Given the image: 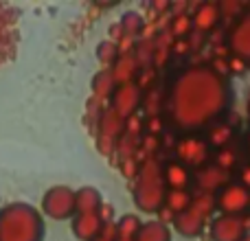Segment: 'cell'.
Masks as SVG:
<instances>
[{
    "label": "cell",
    "mask_w": 250,
    "mask_h": 241,
    "mask_svg": "<svg viewBox=\"0 0 250 241\" xmlns=\"http://www.w3.org/2000/svg\"><path fill=\"white\" fill-rule=\"evenodd\" d=\"M230 103V88L226 79L208 66H191L173 77L165 110L171 125L180 132H198L211 127Z\"/></svg>",
    "instance_id": "cell-1"
},
{
    "label": "cell",
    "mask_w": 250,
    "mask_h": 241,
    "mask_svg": "<svg viewBox=\"0 0 250 241\" xmlns=\"http://www.w3.org/2000/svg\"><path fill=\"white\" fill-rule=\"evenodd\" d=\"M42 215L29 204H9L0 211V241H42Z\"/></svg>",
    "instance_id": "cell-2"
},
{
    "label": "cell",
    "mask_w": 250,
    "mask_h": 241,
    "mask_svg": "<svg viewBox=\"0 0 250 241\" xmlns=\"http://www.w3.org/2000/svg\"><path fill=\"white\" fill-rule=\"evenodd\" d=\"M167 186L163 180V162L154 156L143 160V164L136 171L134 182V202L145 213H160L165 206Z\"/></svg>",
    "instance_id": "cell-3"
},
{
    "label": "cell",
    "mask_w": 250,
    "mask_h": 241,
    "mask_svg": "<svg viewBox=\"0 0 250 241\" xmlns=\"http://www.w3.org/2000/svg\"><path fill=\"white\" fill-rule=\"evenodd\" d=\"M213 211H215V198L211 193H198L191 198V204L185 211L173 215V226L185 237H198Z\"/></svg>",
    "instance_id": "cell-4"
},
{
    "label": "cell",
    "mask_w": 250,
    "mask_h": 241,
    "mask_svg": "<svg viewBox=\"0 0 250 241\" xmlns=\"http://www.w3.org/2000/svg\"><path fill=\"white\" fill-rule=\"evenodd\" d=\"M215 208H220L222 215H244L250 208V191L239 182H229L215 195Z\"/></svg>",
    "instance_id": "cell-5"
},
{
    "label": "cell",
    "mask_w": 250,
    "mask_h": 241,
    "mask_svg": "<svg viewBox=\"0 0 250 241\" xmlns=\"http://www.w3.org/2000/svg\"><path fill=\"white\" fill-rule=\"evenodd\" d=\"M42 211L51 220H68L75 215V191L68 186H53L42 198Z\"/></svg>",
    "instance_id": "cell-6"
},
{
    "label": "cell",
    "mask_w": 250,
    "mask_h": 241,
    "mask_svg": "<svg viewBox=\"0 0 250 241\" xmlns=\"http://www.w3.org/2000/svg\"><path fill=\"white\" fill-rule=\"evenodd\" d=\"M176 156H178V162L185 164L187 169L191 167L202 169L208 160V142L204 138L195 136V134H189V136L178 141Z\"/></svg>",
    "instance_id": "cell-7"
},
{
    "label": "cell",
    "mask_w": 250,
    "mask_h": 241,
    "mask_svg": "<svg viewBox=\"0 0 250 241\" xmlns=\"http://www.w3.org/2000/svg\"><path fill=\"white\" fill-rule=\"evenodd\" d=\"M248 235V224L242 215H220L211 224L213 241H242Z\"/></svg>",
    "instance_id": "cell-8"
},
{
    "label": "cell",
    "mask_w": 250,
    "mask_h": 241,
    "mask_svg": "<svg viewBox=\"0 0 250 241\" xmlns=\"http://www.w3.org/2000/svg\"><path fill=\"white\" fill-rule=\"evenodd\" d=\"M141 99H143V92H141V88H138L136 83L117 86L114 88V92L110 95V101H112L110 110L125 120V119H129L134 112H136V108L141 105Z\"/></svg>",
    "instance_id": "cell-9"
},
{
    "label": "cell",
    "mask_w": 250,
    "mask_h": 241,
    "mask_svg": "<svg viewBox=\"0 0 250 241\" xmlns=\"http://www.w3.org/2000/svg\"><path fill=\"white\" fill-rule=\"evenodd\" d=\"M229 48L233 51V57L250 61V13L239 18L229 31Z\"/></svg>",
    "instance_id": "cell-10"
},
{
    "label": "cell",
    "mask_w": 250,
    "mask_h": 241,
    "mask_svg": "<svg viewBox=\"0 0 250 241\" xmlns=\"http://www.w3.org/2000/svg\"><path fill=\"white\" fill-rule=\"evenodd\" d=\"M105 221L101 220V211L99 213H75L73 215V233L77 239L82 241H92L95 237L101 235Z\"/></svg>",
    "instance_id": "cell-11"
},
{
    "label": "cell",
    "mask_w": 250,
    "mask_h": 241,
    "mask_svg": "<svg viewBox=\"0 0 250 241\" xmlns=\"http://www.w3.org/2000/svg\"><path fill=\"white\" fill-rule=\"evenodd\" d=\"M195 184L200 186V193L215 195L224 184H229V173L222 171L215 164H204L195 176Z\"/></svg>",
    "instance_id": "cell-12"
},
{
    "label": "cell",
    "mask_w": 250,
    "mask_h": 241,
    "mask_svg": "<svg viewBox=\"0 0 250 241\" xmlns=\"http://www.w3.org/2000/svg\"><path fill=\"white\" fill-rule=\"evenodd\" d=\"M123 129H125V120L108 108L104 112V117L99 119V145L104 147V142L117 145L121 134H123Z\"/></svg>",
    "instance_id": "cell-13"
},
{
    "label": "cell",
    "mask_w": 250,
    "mask_h": 241,
    "mask_svg": "<svg viewBox=\"0 0 250 241\" xmlns=\"http://www.w3.org/2000/svg\"><path fill=\"white\" fill-rule=\"evenodd\" d=\"M163 180H165V186H169V191H182L189 186L191 171L185 164L178 162V160H171V162L163 164Z\"/></svg>",
    "instance_id": "cell-14"
},
{
    "label": "cell",
    "mask_w": 250,
    "mask_h": 241,
    "mask_svg": "<svg viewBox=\"0 0 250 241\" xmlns=\"http://www.w3.org/2000/svg\"><path fill=\"white\" fill-rule=\"evenodd\" d=\"M220 18H222V9H220V4L204 2L202 7H198V11H195V16L191 18V22H193V26H195L198 31L207 33V31L215 29V24L220 22Z\"/></svg>",
    "instance_id": "cell-15"
},
{
    "label": "cell",
    "mask_w": 250,
    "mask_h": 241,
    "mask_svg": "<svg viewBox=\"0 0 250 241\" xmlns=\"http://www.w3.org/2000/svg\"><path fill=\"white\" fill-rule=\"evenodd\" d=\"M136 68H138V64H136V60H134L132 55H119L117 60H114V68L110 70L114 86L132 83V77L136 75Z\"/></svg>",
    "instance_id": "cell-16"
},
{
    "label": "cell",
    "mask_w": 250,
    "mask_h": 241,
    "mask_svg": "<svg viewBox=\"0 0 250 241\" xmlns=\"http://www.w3.org/2000/svg\"><path fill=\"white\" fill-rule=\"evenodd\" d=\"M101 195L92 186L75 191V213H99L101 211Z\"/></svg>",
    "instance_id": "cell-17"
},
{
    "label": "cell",
    "mask_w": 250,
    "mask_h": 241,
    "mask_svg": "<svg viewBox=\"0 0 250 241\" xmlns=\"http://www.w3.org/2000/svg\"><path fill=\"white\" fill-rule=\"evenodd\" d=\"M233 136H235V129L233 125L229 123H213L211 127H208V147H217V149H224V147H230V142H233Z\"/></svg>",
    "instance_id": "cell-18"
},
{
    "label": "cell",
    "mask_w": 250,
    "mask_h": 241,
    "mask_svg": "<svg viewBox=\"0 0 250 241\" xmlns=\"http://www.w3.org/2000/svg\"><path fill=\"white\" fill-rule=\"evenodd\" d=\"M136 241H171V233L163 221H147V224H141Z\"/></svg>",
    "instance_id": "cell-19"
},
{
    "label": "cell",
    "mask_w": 250,
    "mask_h": 241,
    "mask_svg": "<svg viewBox=\"0 0 250 241\" xmlns=\"http://www.w3.org/2000/svg\"><path fill=\"white\" fill-rule=\"evenodd\" d=\"M114 228H117L114 241H136V235L141 230V221H138L136 215H123L114 224Z\"/></svg>",
    "instance_id": "cell-20"
},
{
    "label": "cell",
    "mask_w": 250,
    "mask_h": 241,
    "mask_svg": "<svg viewBox=\"0 0 250 241\" xmlns=\"http://www.w3.org/2000/svg\"><path fill=\"white\" fill-rule=\"evenodd\" d=\"M191 198H193V195H191L187 189H182V191H167L163 208H165V211H171V215H178V213H182L191 204Z\"/></svg>",
    "instance_id": "cell-21"
},
{
    "label": "cell",
    "mask_w": 250,
    "mask_h": 241,
    "mask_svg": "<svg viewBox=\"0 0 250 241\" xmlns=\"http://www.w3.org/2000/svg\"><path fill=\"white\" fill-rule=\"evenodd\" d=\"M237 164V151L233 147H224V149H217V156H215V167H220L222 171L229 173L230 169Z\"/></svg>",
    "instance_id": "cell-22"
},
{
    "label": "cell",
    "mask_w": 250,
    "mask_h": 241,
    "mask_svg": "<svg viewBox=\"0 0 250 241\" xmlns=\"http://www.w3.org/2000/svg\"><path fill=\"white\" fill-rule=\"evenodd\" d=\"M114 81H112V75H110V70H104V73L99 75V77L95 79V95L97 97H110L114 92Z\"/></svg>",
    "instance_id": "cell-23"
},
{
    "label": "cell",
    "mask_w": 250,
    "mask_h": 241,
    "mask_svg": "<svg viewBox=\"0 0 250 241\" xmlns=\"http://www.w3.org/2000/svg\"><path fill=\"white\" fill-rule=\"evenodd\" d=\"M141 26H143V18L138 16V13H125V16H123L121 29H123L125 38H132V35H136L138 31H141Z\"/></svg>",
    "instance_id": "cell-24"
},
{
    "label": "cell",
    "mask_w": 250,
    "mask_h": 241,
    "mask_svg": "<svg viewBox=\"0 0 250 241\" xmlns=\"http://www.w3.org/2000/svg\"><path fill=\"white\" fill-rule=\"evenodd\" d=\"M97 57H99L104 64H114V60L119 57V48L117 44L112 42H104L99 44V48H97Z\"/></svg>",
    "instance_id": "cell-25"
},
{
    "label": "cell",
    "mask_w": 250,
    "mask_h": 241,
    "mask_svg": "<svg viewBox=\"0 0 250 241\" xmlns=\"http://www.w3.org/2000/svg\"><path fill=\"white\" fill-rule=\"evenodd\" d=\"M191 29H193V22H191L189 16H178L176 20H173V33H176L178 38L187 35Z\"/></svg>",
    "instance_id": "cell-26"
},
{
    "label": "cell",
    "mask_w": 250,
    "mask_h": 241,
    "mask_svg": "<svg viewBox=\"0 0 250 241\" xmlns=\"http://www.w3.org/2000/svg\"><path fill=\"white\" fill-rule=\"evenodd\" d=\"M239 184L246 186V189L250 191V164L242 167V171H239Z\"/></svg>",
    "instance_id": "cell-27"
},
{
    "label": "cell",
    "mask_w": 250,
    "mask_h": 241,
    "mask_svg": "<svg viewBox=\"0 0 250 241\" xmlns=\"http://www.w3.org/2000/svg\"><path fill=\"white\" fill-rule=\"evenodd\" d=\"M230 68H233L235 73H242L244 61H242V60H237V57H233V60H230Z\"/></svg>",
    "instance_id": "cell-28"
},
{
    "label": "cell",
    "mask_w": 250,
    "mask_h": 241,
    "mask_svg": "<svg viewBox=\"0 0 250 241\" xmlns=\"http://www.w3.org/2000/svg\"><path fill=\"white\" fill-rule=\"evenodd\" d=\"M92 241H114V239H108V237H104V235H99V237H95Z\"/></svg>",
    "instance_id": "cell-29"
},
{
    "label": "cell",
    "mask_w": 250,
    "mask_h": 241,
    "mask_svg": "<svg viewBox=\"0 0 250 241\" xmlns=\"http://www.w3.org/2000/svg\"><path fill=\"white\" fill-rule=\"evenodd\" d=\"M246 147H248V154H250V129H248V134H246Z\"/></svg>",
    "instance_id": "cell-30"
},
{
    "label": "cell",
    "mask_w": 250,
    "mask_h": 241,
    "mask_svg": "<svg viewBox=\"0 0 250 241\" xmlns=\"http://www.w3.org/2000/svg\"><path fill=\"white\" fill-rule=\"evenodd\" d=\"M242 241H250V233H248V235H246V237H244Z\"/></svg>",
    "instance_id": "cell-31"
}]
</instances>
